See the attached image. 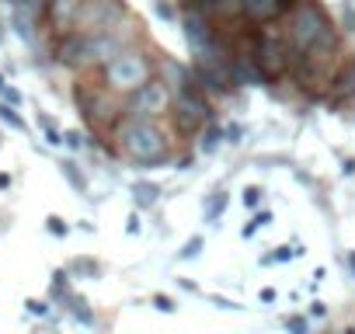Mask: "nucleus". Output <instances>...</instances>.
Instances as JSON below:
<instances>
[{"instance_id": "29", "label": "nucleus", "mask_w": 355, "mask_h": 334, "mask_svg": "<svg viewBox=\"0 0 355 334\" xmlns=\"http://www.w3.org/2000/svg\"><path fill=\"white\" fill-rule=\"evenodd\" d=\"M49 234H56V237H63V234H67V223H63L60 216H49Z\"/></svg>"}, {"instance_id": "7", "label": "nucleus", "mask_w": 355, "mask_h": 334, "mask_svg": "<svg viewBox=\"0 0 355 334\" xmlns=\"http://www.w3.org/2000/svg\"><path fill=\"white\" fill-rule=\"evenodd\" d=\"M293 56L296 53H293L289 39H279L272 32H265L258 39V46H254V63L265 73V80H279L282 73H289L293 70Z\"/></svg>"}, {"instance_id": "26", "label": "nucleus", "mask_w": 355, "mask_h": 334, "mask_svg": "<svg viewBox=\"0 0 355 334\" xmlns=\"http://www.w3.org/2000/svg\"><path fill=\"white\" fill-rule=\"evenodd\" d=\"M258 202H261V188H258V185H251V188H244V206H248V209H254Z\"/></svg>"}, {"instance_id": "14", "label": "nucleus", "mask_w": 355, "mask_h": 334, "mask_svg": "<svg viewBox=\"0 0 355 334\" xmlns=\"http://www.w3.org/2000/svg\"><path fill=\"white\" fill-rule=\"evenodd\" d=\"M223 139H227V129H223V125H216V122L209 118V122H206V136H202V150H206V153H213Z\"/></svg>"}, {"instance_id": "16", "label": "nucleus", "mask_w": 355, "mask_h": 334, "mask_svg": "<svg viewBox=\"0 0 355 334\" xmlns=\"http://www.w3.org/2000/svg\"><path fill=\"white\" fill-rule=\"evenodd\" d=\"M60 167H63V175H67V182H70V185H73L77 192H87V178H84V175L77 171V164H73V160H63Z\"/></svg>"}, {"instance_id": "31", "label": "nucleus", "mask_w": 355, "mask_h": 334, "mask_svg": "<svg viewBox=\"0 0 355 334\" xmlns=\"http://www.w3.org/2000/svg\"><path fill=\"white\" fill-rule=\"evenodd\" d=\"M63 139H67V146H70V150H80V146H84V136H80V132H67Z\"/></svg>"}, {"instance_id": "37", "label": "nucleus", "mask_w": 355, "mask_h": 334, "mask_svg": "<svg viewBox=\"0 0 355 334\" xmlns=\"http://www.w3.org/2000/svg\"><path fill=\"white\" fill-rule=\"evenodd\" d=\"M8 185H11V178H8V175H0V188H8Z\"/></svg>"}, {"instance_id": "30", "label": "nucleus", "mask_w": 355, "mask_h": 334, "mask_svg": "<svg viewBox=\"0 0 355 334\" xmlns=\"http://www.w3.org/2000/svg\"><path fill=\"white\" fill-rule=\"evenodd\" d=\"M244 139V129L241 125H227V143H241Z\"/></svg>"}, {"instance_id": "34", "label": "nucleus", "mask_w": 355, "mask_h": 334, "mask_svg": "<svg viewBox=\"0 0 355 334\" xmlns=\"http://www.w3.org/2000/svg\"><path fill=\"white\" fill-rule=\"evenodd\" d=\"M125 230H129V234H139V216H136V213L129 216V223H125Z\"/></svg>"}, {"instance_id": "6", "label": "nucleus", "mask_w": 355, "mask_h": 334, "mask_svg": "<svg viewBox=\"0 0 355 334\" xmlns=\"http://www.w3.org/2000/svg\"><path fill=\"white\" fill-rule=\"evenodd\" d=\"M174 105V91L167 87V80L150 77L143 87H136L125 101V115L129 118H160L164 112H171Z\"/></svg>"}, {"instance_id": "3", "label": "nucleus", "mask_w": 355, "mask_h": 334, "mask_svg": "<svg viewBox=\"0 0 355 334\" xmlns=\"http://www.w3.org/2000/svg\"><path fill=\"white\" fill-rule=\"evenodd\" d=\"M105 84L115 94H132L136 87H143L153 77V63L139 53V49H122L115 60H108L105 67Z\"/></svg>"}, {"instance_id": "23", "label": "nucleus", "mask_w": 355, "mask_h": 334, "mask_svg": "<svg viewBox=\"0 0 355 334\" xmlns=\"http://www.w3.org/2000/svg\"><path fill=\"white\" fill-rule=\"evenodd\" d=\"M216 11H220L223 18H234V15H244V4H241V0H220Z\"/></svg>"}, {"instance_id": "4", "label": "nucleus", "mask_w": 355, "mask_h": 334, "mask_svg": "<svg viewBox=\"0 0 355 334\" xmlns=\"http://www.w3.org/2000/svg\"><path fill=\"white\" fill-rule=\"evenodd\" d=\"M171 118H174V125H178V132H182V136H196V132L213 118V108H209V101H206V91H202L196 80H192L185 91L174 94Z\"/></svg>"}, {"instance_id": "32", "label": "nucleus", "mask_w": 355, "mask_h": 334, "mask_svg": "<svg viewBox=\"0 0 355 334\" xmlns=\"http://www.w3.org/2000/svg\"><path fill=\"white\" fill-rule=\"evenodd\" d=\"M25 306H28V313H35V317H42V313L49 310V306H46V303H39V299H28Z\"/></svg>"}, {"instance_id": "25", "label": "nucleus", "mask_w": 355, "mask_h": 334, "mask_svg": "<svg viewBox=\"0 0 355 334\" xmlns=\"http://www.w3.org/2000/svg\"><path fill=\"white\" fill-rule=\"evenodd\" d=\"M153 11H157L164 21H174V18H178V15H174V8L167 4V0H153Z\"/></svg>"}, {"instance_id": "22", "label": "nucleus", "mask_w": 355, "mask_h": 334, "mask_svg": "<svg viewBox=\"0 0 355 334\" xmlns=\"http://www.w3.org/2000/svg\"><path fill=\"white\" fill-rule=\"evenodd\" d=\"M0 122H8V125H15V129H25V118H21L11 105H0Z\"/></svg>"}, {"instance_id": "21", "label": "nucleus", "mask_w": 355, "mask_h": 334, "mask_svg": "<svg viewBox=\"0 0 355 334\" xmlns=\"http://www.w3.org/2000/svg\"><path fill=\"white\" fill-rule=\"evenodd\" d=\"M296 254H300V251H293V247H275V254H265L261 265H275V261L282 265V261H289V258H296Z\"/></svg>"}, {"instance_id": "12", "label": "nucleus", "mask_w": 355, "mask_h": 334, "mask_svg": "<svg viewBox=\"0 0 355 334\" xmlns=\"http://www.w3.org/2000/svg\"><path fill=\"white\" fill-rule=\"evenodd\" d=\"M46 8H49V21L56 28H70L73 25V15L80 8V0H46Z\"/></svg>"}, {"instance_id": "13", "label": "nucleus", "mask_w": 355, "mask_h": 334, "mask_svg": "<svg viewBox=\"0 0 355 334\" xmlns=\"http://www.w3.org/2000/svg\"><path fill=\"white\" fill-rule=\"evenodd\" d=\"M160 185H153V182H136L132 185V202L139 206V209H150V206H157L160 202Z\"/></svg>"}, {"instance_id": "27", "label": "nucleus", "mask_w": 355, "mask_h": 334, "mask_svg": "<svg viewBox=\"0 0 355 334\" xmlns=\"http://www.w3.org/2000/svg\"><path fill=\"white\" fill-rule=\"evenodd\" d=\"M153 306H157L160 313H174V310H178V303H174L171 296H153Z\"/></svg>"}, {"instance_id": "24", "label": "nucleus", "mask_w": 355, "mask_h": 334, "mask_svg": "<svg viewBox=\"0 0 355 334\" xmlns=\"http://www.w3.org/2000/svg\"><path fill=\"white\" fill-rule=\"evenodd\" d=\"M286 327H289L293 334H306V331H310V320H306V317H289Z\"/></svg>"}, {"instance_id": "10", "label": "nucleus", "mask_w": 355, "mask_h": 334, "mask_svg": "<svg viewBox=\"0 0 355 334\" xmlns=\"http://www.w3.org/2000/svg\"><path fill=\"white\" fill-rule=\"evenodd\" d=\"M241 4H244V18H248V21L265 25V21H272V18L293 11L296 0H241Z\"/></svg>"}, {"instance_id": "9", "label": "nucleus", "mask_w": 355, "mask_h": 334, "mask_svg": "<svg viewBox=\"0 0 355 334\" xmlns=\"http://www.w3.org/2000/svg\"><path fill=\"white\" fill-rule=\"evenodd\" d=\"M77 105H80L84 118H87L94 129H105V125L112 122V108L105 112V105H112V101H108V91H77Z\"/></svg>"}, {"instance_id": "35", "label": "nucleus", "mask_w": 355, "mask_h": 334, "mask_svg": "<svg viewBox=\"0 0 355 334\" xmlns=\"http://www.w3.org/2000/svg\"><path fill=\"white\" fill-rule=\"evenodd\" d=\"M345 265H348V272H352V279H355V251L345 254Z\"/></svg>"}, {"instance_id": "2", "label": "nucleus", "mask_w": 355, "mask_h": 334, "mask_svg": "<svg viewBox=\"0 0 355 334\" xmlns=\"http://www.w3.org/2000/svg\"><path fill=\"white\" fill-rule=\"evenodd\" d=\"M119 146L122 153L139 164V167H153L167 160V136L157 125V118H129L119 125Z\"/></svg>"}, {"instance_id": "36", "label": "nucleus", "mask_w": 355, "mask_h": 334, "mask_svg": "<svg viewBox=\"0 0 355 334\" xmlns=\"http://www.w3.org/2000/svg\"><path fill=\"white\" fill-rule=\"evenodd\" d=\"M196 4H199V8H206V11H216L220 0H196Z\"/></svg>"}, {"instance_id": "8", "label": "nucleus", "mask_w": 355, "mask_h": 334, "mask_svg": "<svg viewBox=\"0 0 355 334\" xmlns=\"http://www.w3.org/2000/svg\"><path fill=\"white\" fill-rule=\"evenodd\" d=\"M182 28H185V42H189L192 56H209V53L220 49V42H216V28H213L206 8L189 4V11L182 15Z\"/></svg>"}, {"instance_id": "15", "label": "nucleus", "mask_w": 355, "mask_h": 334, "mask_svg": "<svg viewBox=\"0 0 355 334\" xmlns=\"http://www.w3.org/2000/svg\"><path fill=\"white\" fill-rule=\"evenodd\" d=\"M223 209H227V192L220 188V192H213L209 202H206V223H216V216H223Z\"/></svg>"}, {"instance_id": "1", "label": "nucleus", "mask_w": 355, "mask_h": 334, "mask_svg": "<svg viewBox=\"0 0 355 334\" xmlns=\"http://www.w3.org/2000/svg\"><path fill=\"white\" fill-rule=\"evenodd\" d=\"M286 39H289L296 56H303V53H334V46H338L334 25H331L327 11L317 4V0H300V4L293 8Z\"/></svg>"}, {"instance_id": "17", "label": "nucleus", "mask_w": 355, "mask_h": 334, "mask_svg": "<svg viewBox=\"0 0 355 334\" xmlns=\"http://www.w3.org/2000/svg\"><path fill=\"white\" fill-rule=\"evenodd\" d=\"M70 272H73V275H91V279H98V275H101V265L91 261V258H77V261L70 265Z\"/></svg>"}, {"instance_id": "20", "label": "nucleus", "mask_w": 355, "mask_h": 334, "mask_svg": "<svg viewBox=\"0 0 355 334\" xmlns=\"http://www.w3.org/2000/svg\"><path fill=\"white\" fill-rule=\"evenodd\" d=\"M202 244H206L202 237H192V240H189L182 251H178V258H182V261H189V258H199V254H202Z\"/></svg>"}, {"instance_id": "33", "label": "nucleus", "mask_w": 355, "mask_h": 334, "mask_svg": "<svg viewBox=\"0 0 355 334\" xmlns=\"http://www.w3.org/2000/svg\"><path fill=\"white\" fill-rule=\"evenodd\" d=\"M213 303H216V306H220V310H241V306H237V303H234V299H223V296H216V299H213Z\"/></svg>"}, {"instance_id": "5", "label": "nucleus", "mask_w": 355, "mask_h": 334, "mask_svg": "<svg viewBox=\"0 0 355 334\" xmlns=\"http://www.w3.org/2000/svg\"><path fill=\"white\" fill-rule=\"evenodd\" d=\"M125 4L122 0H80V8L73 15V32L84 35H98V32H112L119 25H125Z\"/></svg>"}, {"instance_id": "28", "label": "nucleus", "mask_w": 355, "mask_h": 334, "mask_svg": "<svg viewBox=\"0 0 355 334\" xmlns=\"http://www.w3.org/2000/svg\"><path fill=\"white\" fill-rule=\"evenodd\" d=\"M341 21H345V32H355V11H352V4L341 8Z\"/></svg>"}, {"instance_id": "11", "label": "nucleus", "mask_w": 355, "mask_h": 334, "mask_svg": "<svg viewBox=\"0 0 355 334\" xmlns=\"http://www.w3.org/2000/svg\"><path fill=\"white\" fill-rule=\"evenodd\" d=\"M355 94V63L345 67L338 77H331V87H327V98L331 101H348Z\"/></svg>"}, {"instance_id": "19", "label": "nucleus", "mask_w": 355, "mask_h": 334, "mask_svg": "<svg viewBox=\"0 0 355 334\" xmlns=\"http://www.w3.org/2000/svg\"><path fill=\"white\" fill-rule=\"evenodd\" d=\"M268 220H272V213H265V209H261V213H254V220H251V223H244L241 237H244V240H248V237H254V234H258V230H261Z\"/></svg>"}, {"instance_id": "18", "label": "nucleus", "mask_w": 355, "mask_h": 334, "mask_svg": "<svg viewBox=\"0 0 355 334\" xmlns=\"http://www.w3.org/2000/svg\"><path fill=\"white\" fill-rule=\"evenodd\" d=\"M70 313H73L80 324H94V313L87 310V299H77V296H70Z\"/></svg>"}]
</instances>
